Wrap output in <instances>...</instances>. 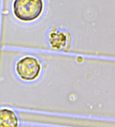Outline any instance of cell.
<instances>
[{
    "mask_svg": "<svg viewBox=\"0 0 115 127\" xmlns=\"http://www.w3.org/2000/svg\"><path fill=\"white\" fill-rule=\"evenodd\" d=\"M14 15L19 20L31 22L38 19L44 8L43 0H14Z\"/></svg>",
    "mask_w": 115,
    "mask_h": 127,
    "instance_id": "6da1fadb",
    "label": "cell"
},
{
    "mask_svg": "<svg viewBox=\"0 0 115 127\" xmlns=\"http://www.w3.org/2000/svg\"><path fill=\"white\" fill-rule=\"evenodd\" d=\"M16 70L21 79L28 81H34L41 73V65L37 58L27 56L17 62Z\"/></svg>",
    "mask_w": 115,
    "mask_h": 127,
    "instance_id": "7a4b0ae2",
    "label": "cell"
},
{
    "mask_svg": "<svg viewBox=\"0 0 115 127\" xmlns=\"http://www.w3.org/2000/svg\"><path fill=\"white\" fill-rule=\"evenodd\" d=\"M19 120L14 111L8 109L0 110V127H17Z\"/></svg>",
    "mask_w": 115,
    "mask_h": 127,
    "instance_id": "3957f363",
    "label": "cell"
}]
</instances>
